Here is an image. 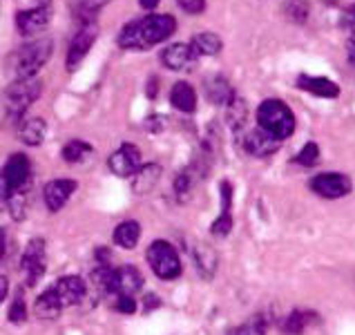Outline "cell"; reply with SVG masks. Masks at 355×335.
<instances>
[{
  "label": "cell",
  "instance_id": "6da1fadb",
  "mask_svg": "<svg viewBox=\"0 0 355 335\" xmlns=\"http://www.w3.org/2000/svg\"><path fill=\"white\" fill-rule=\"evenodd\" d=\"M177 29V20L168 14H150L146 18L132 20L119 34V45L123 49H135V52H144V49L164 43Z\"/></svg>",
  "mask_w": 355,
  "mask_h": 335
},
{
  "label": "cell",
  "instance_id": "7a4b0ae2",
  "mask_svg": "<svg viewBox=\"0 0 355 335\" xmlns=\"http://www.w3.org/2000/svg\"><path fill=\"white\" fill-rule=\"evenodd\" d=\"M257 123L268 135L284 141L295 132V114L293 110L279 98H266L257 108Z\"/></svg>",
  "mask_w": 355,
  "mask_h": 335
},
{
  "label": "cell",
  "instance_id": "3957f363",
  "mask_svg": "<svg viewBox=\"0 0 355 335\" xmlns=\"http://www.w3.org/2000/svg\"><path fill=\"white\" fill-rule=\"evenodd\" d=\"M40 92H43V83L40 78H16L5 92V103H7V117L14 121V126L18 128L23 123V114L27 108L36 103Z\"/></svg>",
  "mask_w": 355,
  "mask_h": 335
},
{
  "label": "cell",
  "instance_id": "277c9868",
  "mask_svg": "<svg viewBox=\"0 0 355 335\" xmlns=\"http://www.w3.org/2000/svg\"><path fill=\"white\" fill-rule=\"evenodd\" d=\"M54 52V43L49 38H40L27 43L12 56V69L16 78H34Z\"/></svg>",
  "mask_w": 355,
  "mask_h": 335
},
{
  "label": "cell",
  "instance_id": "5b68a950",
  "mask_svg": "<svg viewBox=\"0 0 355 335\" xmlns=\"http://www.w3.org/2000/svg\"><path fill=\"white\" fill-rule=\"evenodd\" d=\"M146 257H148L152 273H155L159 280L168 282V280H177L181 275V259L170 241H166V239L152 241Z\"/></svg>",
  "mask_w": 355,
  "mask_h": 335
},
{
  "label": "cell",
  "instance_id": "8992f818",
  "mask_svg": "<svg viewBox=\"0 0 355 335\" xmlns=\"http://www.w3.org/2000/svg\"><path fill=\"white\" fill-rule=\"evenodd\" d=\"M29 177H32V164L23 152L9 157L3 170V199L16 195V192H25Z\"/></svg>",
  "mask_w": 355,
  "mask_h": 335
},
{
  "label": "cell",
  "instance_id": "52a82bcc",
  "mask_svg": "<svg viewBox=\"0 0 355 335\" xmlns=\"http://www.w3.org/2000/svg\"><path fill=\"white\" fill-rule=\"evenodd\" d=\"M309 186L315 195L324 199H342L353 188L351 179L344 172H322V175H315L309 181Z\"/></svg>",
  "mask_w": 355,
  "mask_h": 335
},
{
  "label": "cell",
  "instance_id": "ba28073f",
  "mask_svg": "<svg viewBox=\"0 0 355 335\" xmlns=\"http://www.w3.org/2000/svg\"><path fill=\"white\" fill-rule=\"evenodd\" d=\"M144 289V275L137 266L125 264V266L112 268L110 277V293H116L119 298H132Z\"/></svg>",
  "mask_w": 355,
  "mask_h": 335
},
{
  "label": "cell",
  "instance_id": "9c48e42d",
  "mask_svg": "<svg viewBox=\"0 0 355 335\" xmlns=\"http://www.w3.org/2000/svg\"><path fill=\"white\" fill-rule=\"evenodd\" d=\"M20 268L25 273L27 286H36L45 273V241L34 239L27 243V248L20 259Z\"/></svg>",
  "mask_w": 355,
  "mask_h": 335
},
{
  "label": "cell",
  "instance_id": "30bf717a",
  "mask_svg": "<svg viewBox=\"0 0 355 335\" xmlns=\"http://www.w3.org/2000/svg\"><path fill=\"white\" fill-rule=\"evenodd\" d=\"M107 166L116 177H135L144 166L141 164V150L132 144H123L107 159Z\"/></svg>",
  "mask_w": 355,
  "mask_h": 335
},
{
  "label": "cell",
  "instance_id": "8fae6325",
  "mask_svg": "<svg viewBox=\"0 0 355 335\" xmlns=\"http://www.w3.org/2000/svg\"><path fill=\"white\" fill-rule=\"evenodd\" d=\"M94 40H96V25L94 23L80 25L78 34L72 38V43H69V49H67V58H65L67 69H76L80 65V60L92 49Z\"/></svg>",
  "mask_w": 355,
  "mask_h": 335
},
{
  "label": "cell",
  "instance_id": "7c38bea8",
  "mask_svg": "<svg viewBox=\"0 0 355 335\" xmlns=\"http://www.w3.org/2000/svg\"><path fill=\"white\" fill-rule=\"evenodd\" d=\"M197 60H199V56L195 49L184 43L170 45L164 49V54H161V63H164L168 69H175V72H188V69L197 65Z\"/></svg>",
  "mask_w": 355,
  "mask_h": 335
},
{
  "label": "cell",
  "instance_id": "4fadbf2b",
  "mask_svg": "<svg viewBox=\"0 0 355 335\" xmlns=\"http://www.w3.org/2000/svg\"><path fill=\"white\" fill-rule=\"evenodd\" d=\"M76 190V181L74 179H54L43 188V199H45V206L49 212H58L63 208L69 197L74 195Z\"/></svg>",
  "mask_w": 355,
  "mask_h": 335
},
{
  "label": "cell",
  "instance_id": "5bb4252c",
  "mask_svg": "<svg viewBox=\"0 0 355 335\" xmlns=\"http://www.w3.org/2000/svg\"><path fill=\"white\" fill-rule=\"evenodd\" d=\"M52 20V7H34L16 14V27L23 36H32L45 29Z\"/></svg>",
  "mask_w": 355,
  "mask_h": 335
},
{
  "label": "cell",
  "instance_id": "9a60e30c",
  "mask_svg": "<svg viewBox=\"0 0 355 335\" xmlns=\"http://www.w3.org/2000/svg\"><path fill=\"white\" fill-rule=\"evenodd\" d=\"M279 146H282V141L268 135V132L261 128L250 130L248 135L243 137V150H246L250 157H268L272 152H277Z\"/></svg>",
  "mask_w": 355,
  "mask_h": 335
},
{
  "label": "cell",
  "instance_id": "2e32d148",
  "mask_svg": "<svg viewBox=\"0 0 355 335\" xmlns=\"http://www.w3.org/2000/svg\"><path fill=\"white\" fill-rule=\"evenodd\" d=\"M54 291H56L58 300L63 302V307H76V304H80L85 298L87 284L83 277H78V275H67V277H60L56 282Z\"/></svg>",
  "mask_w": 355,
  "mask_h": 335
},
{
  "label": "cell",
  "instance_id": "e0dca14e",
  "mask_svg": "<svg viewBox=\"0 0 355 335\" xmlns=\"http://www.w3.org/2000/svg\"><path fill=\"white\" fill-rule=\"evenodd\" d=\"M221 215L210 223V232L215 237H226L230 235L232 230V215H230V208H232V186L228 181H221Z\"/></svg>",
  "mask_w": 355,
  "mask_h": 335
},
{
  "label": "cell",
  "instance_id": "ac0fdd59",
  "mask_svg": "<svg viewBox=\"0 0 355 335\" xmlns=\"http://www.w3.org/2000/svg\"><path fill=\"white\" fill-rule=\"evenodd\" d=\"M297 87L304 89V92L322 96V98H336V96H340V87L333 83L331 78H327V76H306V74H302L297 78Z\"/></svg>",
  "mask_w": 355,
  "mask_h": 335
},
{
  "label": "cell",
  "instance_id": "d6986e66",
  "mask_svg": "<svg viewBox=\"0 0 355 335\" xmlns=\"http://www.w3.org/2000/svg\"><path fill=\"white\" fill-rule=\"evenodd\" d=\"M170 103L172 108H177L179 112H186V114H192L197 110V94L195 87L186 80H179V83L172 85L170 89Z\"/></svg>",
  "mask_w": 355,
  "mask_h": 335
},
{
  "label": "cell",
  "instance_id": "ffe728a7",
  "mask_svg": "<svg viewBox=\"0 0 355 335\" xmlns=\"http://www.w3.org/2000/svg\"><path fill=\"white\" fill-rule=\"evenodd\" d=\"M63 309H65L63 302L58 300L54 289H47L45 293H40L34 302V316L40 320H56Z\"/></svg>",
  "mask_w": 355,
  "mask_h": 335
},
{
  "label": "cell",
  "instance_id": "44dd1931",
  "mask_svg": "<svg viewBox=\"0 0 355 335\" xmlns=\"http://www.w3.org/2000/svg\"><path fill=\"white\" fill-rule=\"evenodd\" d=\"M313 322H318V316L311 311H291L286 318L282 320L279 329L284 335H302Z\"/></svg>",
  "mask_w": 355,
  "mask_h": 335
},
{
  "label": "cell",
  "instance_id": "7402d4cb",
  "mask_svg": "<svg viewBox=\"0 0 355 335\" xmlns=\"http://www.w3.org/2000/svg\"><path fill=\"white\" fill-rule=\"evenodd\" d=\"M45 132H47V126L40 117H29L18 126L20 141H23L25 146H40L45 139Z\"/></svg>",
  "mask_w": 355,
  "mask_h": 335
},
{
  "label": "cell",
  "instance_id": "603a6c76",
  "mask_svg": "<svg viewBox=\"0 0 355 335\" xmlns=\"http://www.w3.org/2000/svg\"><path fill=\"white\" fill-rule=\"evenodd\" d=\"M161 179V168L157 164H146L141 166V170L132 177V190L137 195H148V192L159 184Z\"/></svg>",
  "mask_w": 355,
  "mask_h": 335
},
{
  "label": "cell",
  "instance_id": "cb8c5ba5",
  "mask_svg": "<svg viewBox=\"0 0 355 335\" xmlns=\"http://www.w3.org/2000/svg\"><path fill=\"white\" fill-rule=\"evenodd\" d=\"M206 96L217 105H228L235 98V92H232L230 80H226L224 76H212L206 80Z\"/></svg>",
  "mask_w": 355,
  "mask_h": 335
},
{
  "label": "cell",
  "instance_id": "d4e9b609",
  "mask_svg": "<svg viewBox=\"0 0 355 335\" xmlns=\"http://www.w3.org/2000/svg\"><path fill=\"white\" fill-rule=\"evenodd\" d=\"M139 237H141V226H139V221L135 219H128V221H121L119 226L114 228V243L121 248H125V250H132L139 243Z\"/></svg>",
  "mask_w": 355,
  "mask_h": 335
},
{
  "label": "cell",
  "instance_id": "484cf974",
  "mask_svg": "<svg viewBox=\"0 0 355 335\" xmlns=\"http://www.w3.org/2000/svg\"><path fill=\"white\" fill-rule=\"evenodd\" d=\"M192 257H195L197 268H199V273L206 280L215 275V270H217V252L212 250L208 243H197L195 250H192Z\"/></svg>",
  "mask_w": 355,
  "mask_h": 335
},
{
  "label": "cell",
  "instance_id": "4316f807",
  "mask_svg": "<svg viewBox=\"0 0 355 335\" xmlns=\"http://www.w3.org/2000/svg\"><path fill=\"white\" fill-rule=\"evenodd\" d=\"M190 47L195 49L197 56H215L221 52V38L212 32H201L192 36Z\"/></svg>",
  "mask_w": 355,
  "mask_h": 335
},
{
  "label": "cell",
  "instance_id": "83f0119b",
  "mask_svg": "<svg viewBox=\"0 0 355 335\" xmlns=\"http://www.w3.org/2000/svg\"><path fill=\"white\" fill-rule=\"evenodd\" d=\"M92 146L85 144V141H80V139H72L69 144L63 146V161L65 164H83V161H87L89 157H92Z\"/></svg>",
  "mask_w": 355,
  "mask_h": 335
},
{
  "label": "cell",
  "instance_id": "f1b7e54d",
  "mask_svg": "<svg viewBox=\"0 0 355 335\" xmlns=\"http://www.w3.org/2000/svg\"><path fill=\"white\" fill-rule=\"evenodd\" d=\"M226 121H228V126L230 130H235V132H241L243 126H246V121H248V105H246V101L235 96L228 103V110H226Z\"/></svg>",
  "mask_w": 355,
  "mask_h": 335
},
{
  "label": "cell",
  "instance_id": "f546056e",
  "mask_svg": "<svg viewBox=\"0 0 355 335\" xmlns=\"http://www.w3.org/2000/svg\"><path fill=\"white\" fill-rule=\"evenodd\" d=\"M266 331H268V316L257 313V316L248 318L243 324H239V327L230 329L226 335H266Z\"/></svg>",
  "mask_w": 355,
  "mask_h": 335
},
{
  "label": "cell",
  "instance_id": "4dcf8cb0",
  "mask_svg": "<svg viewBox=\"0 0 355 335\" xmlns=\"http://www.w3.org/2000/svg\"><path fill=\"white\" fill-rule=\"evenodd\" d=\"M284 12L291 20H295V23H306L309 18V3L306 0H286V5H284Z\"/></svg>",
  "mask_w": 355,
  "mask_h": 335
},
{
  "label": "cell",
  "instance_id": "1f68e13d",
  "mask_svg": "<svg viewBox=\"0 0 355 335\" xmlns=\"http://www.w3.org/2000/svg\"><path fill=\"white\" fill-rule=\"evenodd\" d=\"M295 161H297L300 166H306V168H313V166H315L318 161H320V148H318L315 141H309V144L297 152Z\"/></svg>",
  "mask_w": 355,
  "mask_h": 335
},
{
  "label": "cell",
  "instance_id": "d6a6232c",
  "mask_svg": "<svg viewBox=\"0 0 355 335\" xmlns=\"http://www.w3.org/2000/svg\"><path fill=\"white\" fill-rule=\"evenodd\" d=\"M27 320V304H25V298L16 295V300L12 302V307H9V322L12 324H23Z\"/></svg>",
  "mask_w": 355,
  "mask_h": 335
},
{
  "label": "cell",
  "instance_id": "836d02e7",
  "mask_svg": "<svg viewBox=\"0 0 355 335\" xmlns=\"http://www.w3.org/2000/svg\"><path fill=\"white\" fill-rule=\"evenodd\" d=\"M190 190H192V175H190L188 170L179 172L177 179H175V195L179 199H186Z\"/></svg>",
  "mask_w": 355,
  "mask_h": 335
},
{
  "label": "cell",
  "instance_id": "e575fe53",
  "mask_svg": "<svg viewBox=\"0 0 355 335\" xmlns=\"http://www.w3.org/2000/svg\"><path fill=\"white\" fill-rule=\"evenodd\" d=\"M177 3L186 14H192V16L204 14V9H206V0H177Z\"/></svg>",
  "mask_w": 355,
  "mask_h": 335
},
{
  "label": "cell",
  "instance_id": "d590c367",
  "mask_svg": "<svg viewBox=\"0 0 355 335\" xmlns=\"http://www.w3.org/2000/svg\"><path fill=\"white\" fill-rule=\"evenodd\" d=\"M116 311H121V313H135L137 311V302L132 300V298H119V302H116Z\"/></svg>",
  "mask_w": 355,
  "mask_h": 335
},
{
  "label": "cell",
  "instance_id": "8d00e7d4",
  "mask_svg": "<svg viewBox=\"0 0 355 335\" xmlns=\"http://www.w3.org/2000/svg\"><path fill=\"white\" fill-rule=\"evenodd\" d=\"M347 56H349V63L355 67V32L347 38Z\"/></svg>",
  "mask_w": 355,
  "mask_h": 335
},
{
  "label": "cell",
  "instance_id": "74e56055",
  "mask_svg": "<svg viewBox=\"0 0 355 335\" xmlns=\"http://www.w3.org/2000/svg\"><path fill=\"white\" fill-rule=\"evenodd\" d=\"M157 87H159V85H157V78L152 76V78H150V83H148V96H150V98H155V96H157Z\"/></svg>",
  "mask_w": 355,
  "mask_h": 335
},
{
  "label": "cell",
  "instance_id": "f35d334b",
  "mask_svg": "<svg viewBox=\"0 0 355 335\" xmlns=\"http://www.w3.org/2000/svg\"><path fill=\"white\" fill-rule=\"evenodd\" d=\"M159 3H161V0H139V5L144 9H155Z\"/></svg>",
  "mask_w": 355,
  "mask_h": 335
},
{
  "label": "cell",
  "instance_id": "ab89813d",
  "mask_svg": "<svg viewBox=\"0 0 355 335\" xmlns=\"http://www.w3.org/2000/svg\"><path fill=\"white\" fill-rule=\"evenodd\" d=\"M0 286H3V300L7 298V275L0 277Z\"/></svg>",
  "mask_w": 355,
  "mask_h": 335
},
{
  "label": "cell",
  "instance_id": "60d3db41",
  "mask_svg": "<svg viewBox=\"0 0 355 335\" xmlns=\"http://www.w3.org/2000/svg\"><path fill=\"white\" fill-rule=\"evenodd\" d=\"M36 7H52V0H36Z\"/></svg>",
  "mask_w": 355,
  "mask_h": 335
},
{
  "label": "cell",
  "instance_id": "b9f144b4",
  "mask_svg": "<svg viewBox=\"0 0 355 335\" xmlns=\"http://www.w3.org/2000/svg\"><path fill=\"white\" fill-rule=\"evenodd\" d=\"M351 16H353V18H355V7H353V9H351Z\"/></svg>",
  "mask_w": 355,
  "mask_h": 335
}]
</instances>
